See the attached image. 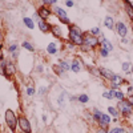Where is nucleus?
<instances>
[{"label":"nucleus","mask_w":133,"mask_h":133,"mask_svg":"<svg viewBox=\"0 0 133 133\" xmlns=\"http://www.w3.org/2000/svg\"><path fill=\"white\" fill-rule=\"evenodd\" d=\"M124 4H125V12L129 15L130 19H133V5L129 0H124Z\"/></svg>","instance_id":"f8f14e48"},{"label":"nucleus","mask_w":133,"mask_h":133,"mask_svg":"<svg viewBox=\"0 0 133 133\" xmlns=\"http://www.w3.org/2000/svg\"><path fill=\"white\" fill-rule=\"evenodd\" d=\"M55 12H56V16L63 21L64 24H69V19H68V16H66V14H65V11L63 9V8H60V7H56L55 8Z\"/></svg>","instance_id":"39448f33"},{"label":"nucleus","mask_w":133,"mask_h":133,"mask_svg":"<svg viewBox=\"0 0 133 133\" xmlns=\"http://www.w3.org/2000/svg\"><path fill=\"white\" fill-rule=\"evenodd\" d=\"M43 121H44V123L47 121V116H45V115H43Z\"/></svg>","instance_id":"79ce46f5"},{"label":"nucleus","mask_w":133,"mask_h":133,"mask_svg":"<svg viewBox=\"0 0 133 133\" xmlns=\"http://www.w3.org/2000/svg\"><path fill=\"white\" fill-rule=\"evenodd\" d=\"M65 96H66V93L63 92L61 96H60V98H59V105H60V107H64V97H65Z\"/></svg>","instance_id":"2f4dec72"},{"label":"nucleus","mask_w":133,"mask_h":133,"mask_svg":"<svg viewBox=\"0 0 133 133\" xmlns=\"http://www.w3.org/2000/svg\"><path fill=\"white\" fill-rule=\"evenodd\" d=\"M51 31H52V33H53V36H56V37H60V36H61V31H60L59 25H52V27H51Z\"/></svg>","instance_id":"6ab92c4d"},{"label":"nucleus","mask_w":133,"mask_h":133,"mask_svg":"<svg viewBox=\"0 0 133 133\" xmlns=\"http://www.w3.org/2000/svg\"><path fill=\"white\" fill-rule=\"evenodd\" d=\"M98 72H100V75H101L104 79H107V80H109V81H112V80L115 79V76H116L112 71H109V69L104 68V66H100V68H98Z\"/></svg>","instance_id":"423d86ee"},{"label":"nucleus","mask_w":133,"mask_h":133,"mask_svg":"<svg viewBox=\"0 0 133 133\" xmlns=\"http://www.w3.org/2000/svg\"><path fill=\"white\" fill-rule=\"evenodd\" d=\"M65 5H66V7H73V2H72V0H66Z\"/></svg>","instance_id":"4c0bfd02"},{"label":"nucleus","mask_w":133,"mask_h":133,"mask_svg":"<svg viewBox=\"0 0 133 133\" xmlns=\"http://www.w3.org/2000/svg\"><path fill=\"white\" fill-rule=\"evenodd\" d=\"M104 23H105V27H107L108 29H113V24H115V21H113V17H112V16H107Z\"/></svg>","instance_id":"f3484780"},{"label":"nucleus","mask_w":133,"mask_h":133,"mask_svg":"<svg viewBox=\"0 0 133 133\" xmlns=\"http://www.w3.org/2000/svg\"><path fill=\"white\" fill-rule=\"evenodd\" d=\"M23 21H24V24H25L29 29H32L33 27H35V25H33V21H32L29 17H24V20H23Z\"/></svg>","instance_id":"b1692460"},{"label":"nucleus","mask_w":133,"mask_h":133,"mask_svg":"<svg viewBox=\"0 0 133 133\" xmlns=\"http://www.w3.org/2000/svg\"><path fill=\"white\" fill-rule=\"evenodd\" d=\"M59 66H61V68L64 69V71H68L71 66H69V64L66 63V61H64V60H59Z\"/></svg>","instance_id":"5701e85b"},{"label":"nucleus","mask_w":133,"mask_h":133,"mask_svg":"<svg viewBox=\"0 0 133 133\" xmlns=\"http://www.w3.org/2000/svg\"><path fill=\"white\" fill-rule=\"evenodd\" d=\"M128 95H133V87H128Z\"/></svg>","instance_id":"ea45409f"},{"label":"nucleus","mask_w":133,"mask_h":133,"mask_svg":"<svg viewBox=\"0 0 133 133\" xmlns=\"http://www.w3.org/2000/svg\"><path fill=\"white\" fill-rule=\"evenodd\" d=\"M2 40H3V32L0 31V41H2Z\"/></svg>","instance_id":"37998d69"},{"label":"nucleus","mask_w":133,"mask_h":133,"mask_svg":"<svg viewBox=\"0 0 133 133\" xmlns=\"http://www.w3.org/2000/svg\"><path fill=\"white\" fill-rule=\"evenodd\" d=\"M129 66H130V63H129V61L123 63V71H124V72H129Z\"/></svg>","instance_id":"7c9ffc66"},{"label":"nucleus","mask_w":133,"mask_h":133,"mask_svg":"<svg viewBox=\"0 0 133 133\" xmlns=\"http://www.w3.org/2000/svg\"><path fill=\"white\" fill-rule=\"evenodd\" d=\"M117 107L120 109V112L123 113V116H129L133 112V107L128 103V100H120Z\"/></svg>","instance_id":"7ed1b4c3"},{"label":"nucleus","mask_w":133,"mask_h":133,"mask_svg":"<svg viewBox=\"0 0 133 133\" xmlns=\"http://www.w3.org/2000/svg\"><path fill=\"white\" fill-rule=\"evenodd\" d=\"M39 28H40L41 32H48V31L51 29V25L47 24L45 20H40V21H39Z\"/></svg>","instance_id":"2eb2a0df"},{"label":"nucleus","mask_w":133,"mask_h":133,"mask_svg":"<svg viewBox=\"0 0 133 133\" xmlns=\"http://www.w3.org/2000/svg\"><path fill=\"white\" fill-rule=\"evenodd\" d=\"M125 130L123 128H113V129H110L108 133H124Z\"/></svg>","instance_id":"c756f323"},{"label":"nucleus","mask_w":133,"mask_h":133,"mask_svg":"<svg viewBox=\"0 0 133 133\" xmlns=\"http://www.w3.org/2000/svg\"><path fill=\"white\" fill-rule=\"evenodd\" d=\"M101 116H103V113L100 112L98 109H93V120L95 121H97V123H98L100 118H101Z\"/></svg>","instance_id":"4be33fe9"},{"label":"nucleus","mask_w":133,"mask_h":133,"mask_svg":"<svg viewBox=\"0 0 133 133\" xmlns=\"http://www.w3.org/2000/svg\"><path fill=\"white\" fill-rule=\"evenodd\" d=\"M27 93H28V96H32L33 93H35V89H33L32 87H28V89H27Z\"/></svg>","instance_id":"f704fd0d"},{"label":"nucleus","mask_w":133,"mask_h":133,"mask_svg":"<svg viewBox=\"0 0 133 133\" xmlns=\"http://www.w3.org/2000/svg\"><path fill=\"white\" fill-rule=\"evenodd\" d=\"M8 51L11 53H14V52H17V44H11V45L8 47Z\"/></svg>","instance_id":"c85d7f7f"},{"label":"nucleus","mask_w":133,"mask_h":133,"mask_svg":"<svg viewBox=\"0 0 133 133\" xmlns=\"http://www.w3.org/2000/svg\"><path fill=\"white\" fill-rule=\"evenodd\" d=\"M77 100H79L80 103L85 104V103H88V100H89V98H88V96H87V95H80L79 97H77Z\"/></svg>","instance_id":"a878e982"},{"label":"nucleus","mask_w":133,"mask_h":133,"mask_svg":"<svg viewBox=\"0 0 133 133\" xmlns=\"http://www.w3.org/2000/svg\"><path fill=\"white\" fill-rule=\"evenodd\" d=\"M97 133H108V132H107L105 129H98V130H97Z\"/></svg>","instance_id":"a19ab883"},{"label":"nucleus","mask_w":133,"mask_h":133,"mask_svg":"<svg viewBox=\"0 0 133 133\" xmlns=\"http://www.w3.org/2000/svg\"><path fill=\"white\" fill-rule=\"evenodd\" d=\"M108 112H109L110 115H112L113 117H117V115H118V112L116 110V108H115V107H109V108H108Z\"/></svg>","instance_id":"bb28decb"},{"label":"nucleus","mask_w":133,"mask_h":133,"mask_svg":"<svg viewBox=\"0 0 133 133\" xmlns=\"http://www.w3.org/2000/svg\"><path fill=\"white\" fill-rule=\"evenodd\" d=\"M103 96H104L107 100H112V98H115V97H113V89H110L109 92H104Z\"/></svg>","instance_id":"393cba45"},{"label":"nucleus","mask_w":133,"mask_h":133,"mask_svg":"<svg viewBox=\"0 0 133 133\" xmlns=\"http://www.w3.org/2000/svg\"><path fill=\"white\" fill-rule=\"evenodd\" d=\"M5 64H7V61H5V59L0 55V75H5Z\"/></svg>","instance_id":"a211bd4d"},{"label":"nucleus","mask_w":133,"mask_h":133,"mask_svg":"<svg viewBox=\"0 0 133 133\" xmlns=\"http://www.w3.org/2000/svg\"><path fill=\"white\" fill-rule=\"evenodd\" d=\"M57 0H43V3H45V4H55Z\"/></svg>","instance_id":"e433bc0d"},{"label":"nucleus","mask_w":133,"mask_h":133,"mask_svg":"<svg viewBox=\"0 0 133 133\" xmlns=\"http://www.w3.org/2000/svg\"><path fill=\"white\" fill-rule=\"evenodd\" d=\"M100 39H101V48H105L108 52L109 51H113V45H112V43H110V41H108L104 36H103V33H101V37H100Z\"/></svg>","instance_id":"9b49d317"},{"label":"nucleus","mask_w":133,"mask_h":133,"mask_svg":"<svg viewBox=\"0 0 133 133\" xmlns=\"http://www.w3.org/2000/svg\"><path fill=\"white\" fill-rule=\"evenodd\" d=\"M98 44V39L95 36V35H91V33H88V35H84L83 37V45H87V48H93Z\"/></svg>","instance_id":"20e7f679"},{"label":"nucleus","mask_w":133,"mask_h":133,"mask_svg":"<svg viewBox=\"0 0 133 133\" xmlns=\"http://www.w3.org/2000/svg\"><path fill=\"white\" fill-rule=\"evenodd\" d=\"M132 31H133V19H132Z\"/></svg>","instance_id":"c03bdc74"},{"label":"nucleus","mask_w":133,"mask_h":133,"mask_svg":"<svg viewBox=\"0 0 133 133\" xmlns=\"http://www.w3.org/2000/svg\"><path fill=\"white\" fill-rule=\"evenodd\" d=\"M116 28H117V33H118V35H120L121 37H125V36H127V32H128V29H127V25L123 23V21H120V23H117Z\"/></svg>","instance_id":"6e6552de"},{"label":"nucleus","mask_w":133,"mask_h":133,"mask_svg":"<svg viewBox=\"0 0 133 133\" xmlns=\"http://www.w3.org/2000/svg\"><path fill=\"white\" fill-rule=\"evenodd\" d=\"M110 121H112V120H110V117L103 113L101 118H100V121H98V124H100V127H101V129H107V128H108V125H109V123H110Z\"/></svg>","instance_id":"1a4fd4ad"},{"label":"nucleus","mask_w":133,"mask_h":133,"mask_svg":"<svg viewBox=\"0 0 133 133\" xmlns=\"http://www.w3.org/2000/svg\"><path fill=\"white\" fill-rule=\"evenodd\" d=\"M19 125H20V128H21L23 132L31 133V124H29V121L25 117H20L19 118Z\"/></svg>","instance_id":"0eeeda50"},{"label":"nucleus","mask_w":133,"mask_h":133,"mask_svg":"<svg viewBox=\"0 0 133 133\" xmlns=\"http://www.w3.org/2000/svg\"><path fill=\"white\" fill-rule=\"evenodd\" d=\"M128 103L133 107V95H130V96H129V98H128Z\"/></svg>","instance_id":"58836bf2"},{"label":"nucleus","mask_w":133,"mask_h":133,"mask_svg":"<svg viewBox=\"0 0 133 133\" xmlns=\"http://www.w3.org/2000/svg\"><path fill=\"white\" fill-rule=\"evenodd\" d=\"M55 72H56L57 75H63L64 73V69L61 68V66H55Z\"/></svg>","instance_id":"473e14b6"},{"label":"nucleus","mask_w":133,"mask_h":133,"mask_svg":"<svg viewBox=\"0 0 133 133\" xmlns=\"http://www.w3.org/2000/svg\"><path fill=\"white\" fill-rule=\"evenodd\" d=\"M132 72H133V66H132Z\"/></svg>","instance_id":"a18cd8bd"},{"label":"nucleus","mask_w":133,"mask_h":133,"mask_svg":"<svg viewBox=\"0 0 133 133\" xmlns=\"http://www.w3.org/2000/svg\"><path fill=\"white\" fill-rule=\"evenodd\" d=\"M110 83H112V89H118V85H121V84L124 83V79H123L121 76L116 75V76H115V79L110 81Z\"/></svg>","instance_id":"9d476101"},{"label":"nucleus","mask_w":133,"mask_h":133,"mask_svg":"<svg viewBox=\"0 0 133 133\" xmlns=\"http://www.w3.org/2000/svg\"><path fill=\"white\" fill-rule=\"evenodd\" d=\"M83 37H84L83 32L77 25L69 27V39L73 44H76V45H83Z\"/></svg>","instance_id":"f257e3e1"},{"label":"nucleus","mask_w":133,"mask_h":133,"mask_svg":"<svg viewBox=\"0 0 133 133\" xmlns=\"http://www.w3.org/2000/svg\"><path fill=\"white\" fill-rule=\"evenodd\" d=\"M23 47H24L25 49H28V51L33 52V47H32V44H31V43H28V41H24V43H23Z\"/></svg>","instance_id":"cd10ccee"},{"label":"nucleus","mask_w":133,"mask_h":133,"mask_svg":"<svg viewBox=\"0 0 133 133\" xmlns=\"http://www.w3.org/2000/svg\"><path fill=\"white\" fill-rule=\"evenodd\" d=\"M5 123H7V125L9 127L11 130H15V129H16L17 118H16V115L14 113L12 109H7V110H5Z\"/></svg>","instance_id":"f03ea898"},{"label":"nucleus","mask_w":133,"mask_h":133,"mask_svg":"<svg viewBox=\"0 0 133 133\" xmlns=\"http://www.w3.org/2000/svg\"><path fill=\"white\" fill-rule=\"evenodd\" d=\"M37 14H39V16H40L43 20H44V19H48V16L51 15L49 9H47L45 7H41V8L39 9V12H37Z\"/></svg>","instance_id":"4468645a"},{"label":"nucleus","mask_w":133,"mask_h":133,"mask_svg":"<svg viewBox=\"0 0 133 133\" xmlns=\"http://www.w3.org/2000/svg\"><path fill=\"white\" fill-rule=\"evenodd\" d=\"M15 75V65L12 63H7V66H5V76L11 77Z\"/></svg>","instance_id":"ddd939ff"},{"label":"nucleus","mask_w":133,"mask_h":133,"mask_svg":"<svg viewBox=\"0 0 133 133\" xmlns=\"http://www.w3.org/2000/svg\"><path fill=\"white\" fill-rule=\"evenodd\" d=\"M47 52L48 53H51V55H55L57 52V49H56V44H53V43H51L47 47Z\"/></svg>","instance_id":"412c9836"},{"label":"nucleus","mask_w":133,"mask_h":133,"mask_svg":"<svg viewBox=\"0 0 133 133\" xmlns=\"http://www.w3.org/2000/svg\"><path fill=\"white\" fill-rule=\"evenodd\" d=\"M23 133H27V132H23Z\"/></svg>","instance_id":"49530a36"},{"label":"nucleus","mask_w":133,"mask_h":133,"mask_svg":"<svg viewBox=\"0 0 133 133\" xmlns=\"http://www.w3.org/2000/svg\"><path fill=\"white\" fill-rule=\"evenodd\" d=\"M91 33H92V35H100V29L98 28H92Z\"/></svg>","instance_id":"c9c22d12"},{"label":"nucleus","mask_w":133,"mask_h":133,"mask_svg":"<svg viewBox=\"0 0 133 133\" xmlns=\"http://www.w3.org/2000/svg\"><path fill=\"white\" fill-rule=\"evenodd\" d=\"M113 97L117 98V100H124L125 98L124 97V93L121 92V91H118V89H113Z\"/></svg>","instance_id":"aec40b11"},{"label":"nucleus","mask_w":133,"mask_h":133,"mask_svg":"<svg viewBox=\"0 0 133 133\" xmlns=\"http://www.w3.org/2000/svg\"><path fill=\"white\" fill-rule=\"evenodd\" d=\"M71 69L75 72V73H79L80 72V69H81V64H80V61L79 60H73V63H72V65H71Z\"/></svg>","instance_id":"dca6fc26"},{"label":"nucleus","mask_w":133,"mask_h":133,"mask_svg":"<svg viewBox=\"0 0 133 133\" xmlns=\"http://www.w3.org/2000/svg\"><path fill=\"white\" fill-rule=\"evenodd\" d=\"M100 55H101L103 57H107L108 56V51L105 48H101V49H100Z\"/></svg>","instance_id":"72a5a7b5"}]
</instances>
